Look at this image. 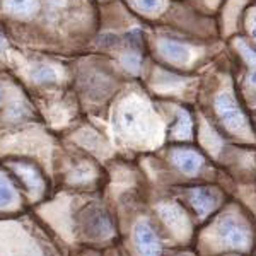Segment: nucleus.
I'll return each mask as SVG.
<instances>
[{
	"label": "nucleus",
	"mask_w": 256,
	"mask_h": 256,
	"mask_svg": "<svg viewBox=\"0 0 256 256\" xmlns=\"http://www.w3.org/2000/svg\"><path fill=\"white\" fill-rule=\"evenodd\" d=\"M77 230L89 242H104L114 236V226L110 212L98 202H89L77 214Z\"/></svg>",
	"instance_id": "nucleus-1"
},
{
	"label": "nucleus",
	"mask_w": 256,
	"mask_h": 256,
	"mask_svg": "<svg viewBox=\"0 0 256 256\" xmlns=\"http://www.w3.org/2000/svg\"><path fill=\"white\" fill-rule=\"evenodd\" d=\"M7 168L10 169V172L20 183L22 190L28 193L30 200H32L34 204L46 195V192H48L46 178H44L40 166H36L32 160L12 159V160H7Z\"/></svg>",
	"instance_id": "nucleus-2"
},
{
	"label": "nucleus",
	"mask_w": 256,
	"mask_h": 256,
	"mask_svg": "<svg viewBox=\"0 0 256 256\" xmlns=\"http://www.w3.org/2000/svg\"><path fill=\"white\" fill-rule=\"evenodd\" d=\"M216 111H217L218 118H220V122L224 123L230 132H239V130H242V128H246L248 125L241 106L238 104V101L230 96L229 92H222L217 96Z\"/></svg>",
	"instance_id": "nucleus-3"
},
{
	"label": "nucleus",
	"mask_w": 256,
	"mask_h": 256,
	"mask_svg": "<svg viewBox=\"0 0 256 256\" xmlns=\"http://www.w3.org/2000/svg\"><path fill=\"white\" fill-rule=\"evenodd\" d=\"M134 241L140 256H162V242L148 220L137 222L134 229Z\"/></svg>",
	"instance_id": "nucleus-4"
},
{
	"label": "nucleus",
	"mask_w": 256,
	"mask_h": 256,
	"mask_svg": "<svg viewBox=\"0 0 256 256\" xmlns=\"http://www.w3.org/2000/svg\"><path fill=\"white\" fill-rule=\"evenodd\" d=\"M218 238L224 241L226 246L229 248H244L248 244V229L242 226V222L230 214H227L218 220Z\"/></svg>",
	"instance_id": "nucleus-5"
},
{
	"label": "nucleus",
	"mask_w": 256,
	"mask_h": 256,
	"mask_svg": "<svg viewBox=\"0 0 256 256\" xmlns=\"http://www.w3.org/2000/svg\"><path fill=\"white\" fill-rule=\"evenodd\" d=\"M24 202L16 181L7 174L6 169H0V212L14 214L22 208Z\"/></svg>",
	"instance_id": "nucleus-6"
},
{
	"label": "nucleus",
	"mask_w": 256,
	"mask_h": 256,
	"mask_svg": "<svg viewBox=\"0 0 256 256\" xmlns=\"http://www.w3.org/2000/svg\"><path fill=\"white\" fill-rule=\"evenodd\" d=\"M172 164L186 176H196L205 162V158L193 147H176L171 150Z\"/></svg>",
	"instance_id": "nucleus-7"
},
{
	"label": "nucleus",
	"mask_w": 256,
	"mask_h": 256,
	"mask_svg": "<svg viewBox=\"0 0 256 256\" xmlns=\"http://www.w3.org/2000/svg\"><path fill=\"white\" fill-rule=\"evenodd\" d=\"M188 202L192 204V207L195 208L198 217H207L208 214H212L214 210L218 207V196L212 188L208 186H196L188 190L186 193Z\"/></svg>",
	"instance_id": "nucleus-8"
},
{
	"label": "nucleus",
	"mask_w": 256,
	"mask_h": 256,
	"mask_svg": "<svg viewBox=\"0 0 256 256\" xmlns=\"http://www.w3.org/2000/svg\"><path fill=\"white\" fill-rule=\"evenodd\" d=\"M2 10L14 19L28 20L41 10V2L40 0H4Z\"/></svg>",
	"instance_id": "nucleus-9"
},
{
	"label": "nucleus",
	"mask_w": 256,
	"mask_h": 256,
	"mask_svg": "<svg viewBox=\"0 0 256 256\" xmlns=\"http://www.w3.org/2000/svg\"><path fill=\"white\" fill-rule=\"evenodd\" d=\"M158 212L160 218L166 222L168 227H171V230H176V232H184V230L190 229V222L186 214L183 212L176 204H160L158 207Z\"/></svg>",
	"instance_id": "nucleus-10"
},
{
	"label": "nucleus",
	"mask_w": 256,
	"mask_h": 256,
	"mask_svg": "<svg viewBox=\"0 0 256 256\" xmlns=\"http://www.w3.org/2000/svg\"><path fill=\"white\" fill-rule=\"evenodd\" d=\"M159 52L164 60L174 65H186L192 56L190 48L174 40H159Z\"/></svg>",
	"instance_id": "nucleus-11"
},
{
	"label": "nucleus",
	"mask_w": 256,
	"mask_h": 256,
	"mask_svg": "<svg viewBox=\"0 0 256 256\" xmlns=\"http://www.w3.org/2000/svg\"><path fill=\"white\" fill-rule=\"evenodd\" d=\"M94 180H96V172L89 162H82L68 174V184L74 186H89L94 183Z\"/></svg>",
	"instance_id": "nucleus-12"
},
{
	"label": "nucleus",
	"mask_w": 256,
	"mask_h": 256,
	"mask_svg": "<svg viewBox=\"0 0 256 256\" xmlns=\"http://www.w3.org/2000/svg\"><path fill=\"white\" fill-rule=\"evenodd\" d=\"M31 79L32 82L36 84H41V86H48V84H55L58 80V74L56 70L52 67V65H40L32 70L31 74Z\"/></svg>",
	"instance_id": "nucleus-13"
},
{
	"label": "nucleus",
	"mask_w": 256,
	"mask_h": 256,
	"mask_svg": "<svg viewBox=\"0 0 256 256\" xmlns=\"http://www.w3.org/2000/svg\"><path fill=\"white\" fill-rule=\"evenodd\" d=\"M242 55L248 60V67H250V76H248V80H250L251 86L256 88V52L251 48H248L246 44H241Z\"/></svg>",
	"instance_id": "nucleus-14"
},
{
	"label": "nucleus",
	"mask_w": 256,
	"mask_h": 256,
	"mask_svg": "<svg viewBox=\"0 0 256 256\" xmlns=\"http://www.w3.org/2000/svg\"><path fill=\"white\" fill-rule=\"evenodd\" d=\"M172 132H174V135H178V137H181V138L190 137V134H192V118H190V114L186 113L181 114V116L178 118Z\"/></svg>",
	"instance_id": "nucleus-15"
},
{
	"label": "nucleus",
	"mask_w": 256,
	"mask_h": 256,
	"mask_svg": "<svg viewBox=\"0 0 256 256\" xmlns=\"http://www.w3.org/2000/svg\"><path fill=\"white\" fill-rule=\"evenodd\" d=\"M132 6L137 10L144 12V14H152L160 9V2L162 0H130Z\"/></svg>",
	"instance_id": "nucleus-16"
},
{
	"label": "nucleus",
	"mask_w": 256,
	"mask_h": 256,
	"mask_svg": "<svg viewBox=\"0 0 256 256\" xmlns=\"http://www.w3.org/2000/svg\"><path fill=\"white\" fill-rule=\"evenodd\" d=\"M44 2H46L50 9H55V10H64L70 6V0H44Z\"/></svg>",
	"instance_id": "nucleus-17"
},
{
	"label": "nucleus",
	"mask_w": 256,
	"mask_h": 256,
	"mask_svg": "<svg viewBox=\"0 0 256 256\" xmlns=\"http://www.w3.org/2000/svg\"><path fill=\"white\" fill-rule=\"evenodd\" d=\"M6 48V36H4V32L0 31V52Z\"/></svg>",
	"instance_id": "nucleus-18"
},
{
	"label": "nucleus",
	"mask_w": 256,
	"mask_h": 256,
	"mask_svg": "<svg viewBox=\"0 0 256 256\" xmlns=\"http://www.w3.org/2000/svg\"><path fill=\"white\" fill-rule=\"evenodd\" d=\"M2 99H4V94H2V89H0V102H2Z\"/></svg>",
	"instance_id": "nucleus-19"
},
{
	"label": "nucleus",
	"mask_w": 256,
	"mask_h": 256,
	"mask_svg": "<svg viewBox=\"0 0 256 256\" xmlns=\"http://www.w3.org/2000/svg\"><path fill=\"white\" fill-rule=\"evenodd\" d=\"M253 32H254V38H256V20H254V30H253Z\"/></svg>",
	"instance_id": "nucleus-20"
}]
</instances>
